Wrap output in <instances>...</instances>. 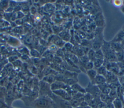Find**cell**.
<instances>
[{
    "instance_id": "1",
    "label": "cell",
    "mask_w": 124,
    "mask_h": 108,
    "mask_svg": "<svg viewBox=\"0 0 124 108\" xmlns=\"http://www.w3.org/2000/svg\"><path fill=\"white\" fill-rule=\"evenodd\" d=\"M34 108H57L56 105L49 96H40L33 102Z\"/></svg>"
},
{
    "instance_id": "2",
    "label": "cell",
    "mask_w": 124,
    "mask_h": 108,
    "mask_svg": "<svg viewBox=\"0 0 124 108\" xmlns=\"http://www.w3.org/2000/svg\"><path fill=\"white\" fill-rule=\"evenodd\" d=\"M55 102L57 108H73L71 106L69 101L63 99L53 93L49 96Z\"/></svg>"
},
{
    "instance_id": "3",
    "label": "cell",
    "mask_w": 124,
    "mask_h": 108,
    "mask_svg": "<svg viewBox=\"0 0 124 108\" xmlns=\"http://www.w3.org/2000/svg\"><path fill=\"white\" fill-rule=\"evenodd\" d=\"M39 90L41 96H50L52 93L50 84L43 81H41L39 83Z\"/></svg>"
},
{
    "instance_id": "4",
    "label": "cell",
    "mask_w": 124,
    "mask_h": 108,
    "mask_svg": "<svg viewBox=\"0 0 124 108\" xmlns=\"http://www.w3.org/2000/svg\"><path fill=\"white\" fill-rule=\"evenodd\" d=\"M86 93L91 94L94 98H98L101 94L100 90L97 85L93 84L90 82L85 88Z\"/></svg>"
},
{
    "instance_id": "5",
    "label": "cell",
    "mask_w": 124,
    "mask_h": 108,
    "mask_svg": "<svg viewBox=\"0 0 124 108\" xmlns=\"http://www.w3.org/2000/svg\"><path fill=\"white\" fill-rule=\"evenodd\" d=\"M104 40L102 34L95 36L94 40L92 43V49L94 51L101 49Z\"/></svg>"
},
{
    "instance_id": "6",
    "label": "cell",
    "mask_w": 124,
    "mask_h": 108,
    "mask_svg": "<svg viewBox=\"0 0 124 108\" xmlns=\"http://www.w3.org/2000/svg\"><path fill=\"white\" fill-rule=\"evenodd\" d=\"M52 93L59 97L67 101H70L72 98L71 96L64 89H59L52 91Z\"/></svg>"
},
{
    "instance_id": "7",
    "label": "cell",
    "mask_w": 124,
    "mask_h": 108,
    "mask_svg": "<svg viewBox=\"0 0 124 108\" xmlns=\"http://www.w3.org/2000/svg\"><path fill=\"white\" fill-rule=\"evenodd\" d=\"M66 85L63 82L61 81H56L53 83L50 84V89L52 91L59 90V89H64L66 88Z\"/></svg>"
},
{
    "instance_id": "8",
    "label": "cell",
    "mask_w": 124,
    "mask_h": 108,
    "mask_svg": "<svg viewBox=\"0 0 124 108\" xmlns=\"http://www.w3.org/2000/svg\"><path fill=\"white\" fill-rule=\"evenodd\" d=\"M52 44L57 46L59 48H62L66 42L63 40L59 36H53L51 39Z\"/></svg>"
},
{
    "instance_id": "9",
    "label": "cell",
    "mask_w": 124,
    "mask_h": 108,
    "mask_svg": "<svg viewBox=\"0 0 124 108\" xmlns=\"http://www.w3.org/2000/svg\"><path fill=\"white\" fill-rule=\"evenodd\" d=\"M106 80L104 76L97 74L93 80L91 82V83L95 85H99L106 83Z\"/></svg>"
},
{
    "instance_id": "10",
    "label": "cell",
    "mask_w": 124,
    "mask_h": 108,
    "mask_svg": "<svg viewBox=\"0 0 124 108\" xmlns=\"http://www.w3.org/2000/svg\"><path fill=\"white\" fill-rule=\"evenodd\" d=\"M124 39V32L122 30H120L119 32L115 35V36L112 40L111 42L121 43Z\"/></svg>"
},
{
    "instance_id": "11",
    "label": "cell",
    "mask_w": 124,
    "mask_h": 108,
    "mask_svg": "<svg viewBox=\"0 0 124 108\" xmlns=\"http://www.w3.org/2000/svg\"><path fill=\"white\" fill-rule=\"evenodd\" d=\"M110 43L111 48L115 53L123 52V48L120 43L114 42H110Z\"/></svg>"
},
{
    "instance_id": "12",
    "label": "cell",
    "mask_w": 124,
    "mask_h": 108,
    "mask_svg": "<svg viewBox=\"0 0 124 108\" xmlns=\"http://www.w3.org/2000/svg\"><path fill=\"white\" fill-rule=\"evenodd\" d=\"M72 89L76 91V92H78L80 93H81L82 94H85L86 93V91L85 88H83L82 86H81L78 83H76L73 85L71 86Z\"/></svg>"
},
{
    "instance_id": "13",
    "label": "cell",
    "mask_w": 124,
    "mask_h": 108,
    "mask_svg": "<svg viewBox=\"0 0 124 108\" xmlns=\"http://www.w3.org/2000/svg\"><path fill=\"white\" fill-rule=\"evenodd\" d=\"M86 73L87 75L88 76L91 82L93 80V79L95 78V77L97 75L96 70L94 68L87 70L86 71Z\"/></svg>"
},
{
    "instance_id": "14",
    "label": "cell",
    "mask_w": 124,
    "mask_h": 108,
    "mask_svg": "<svg viewBox=\"0 0 124 108\" xmlns=\"http://www.w3.org/2000/svg\"><path fill=\"white\" fill-rule=\"evenodd\" d=\"M114 108H123V104L121 99L116 97L115 98L112 102Z\"/></svg>"
},
{
    "instance_id": "15",
    "label": "cell",
    "mask_w": 124,
    "mask_h": 108,
    "mask_svg": "<svg viewBox=\"0 0 124 108\" xmlns=\"http://www.w3.org/2000/svg\"><path fill=\"white\" fill-rule=\"evenodd\" d=\"M42 81H45L46 82L49 84H51L52 83H53L54 81H56L55 75H49L45 76L43 78Z\"/></svg>"
},
{
    "instance_id": "16",
    "label": "cell",
    "mask_w": 124,
    "mask_h": 108,
    "mask_svg": "<svg viewBox=\"0 0 124 108\" xmlns=\"http://www.w3.org/2000/svg\"><path fill=\"white\" fill-rule=\"evenodd\" d=\"M104 62V60L95 58L93 61V68L95 69H96L100 68V67L103 65Z\"/></svg>"
},
{
    "instance_id": "17",
    "label": "cell",
    "mask_w": 124,
    "mask_h": 108,
    "mask_svg": "<svg viewBox=\"0 0 124 108\" xmlns=\"http://www.w3.org/2000/svg\"><path fill=\"white\" fill-rule=\"evenodd\" d=\"M96 70L97 74L102 75L104 77H105L106 75L107 74V73L108 71L106 67L103 65L101 67H100V68L96 69Z\"/></svg>"
},
{
    "instance_id": "18",
    "label": "cell",
    "mask_w": 124,
    "mask_h": 108,
    "mask_svg": "<svg viewBox=\"0 0 124 108\" xmlns=\"http://www.w3.org/2000/svg\"><path fill=\"white\" fill-rule=\"evenodd\" d=\"M73 48H74L73 44L72 43L67 41L65 43L64 45L62 48L64 49L63 51L64 52L72 53Z\"/></svg>"
},
{
    "instance_id": "19",
    "label": "cell",
    "mask_w": 124,
    "mask_h": 108,
    "mask_svg": "<svg viewBox=\"0 0 124 108\" xmlns=\"http://www.w3.org/2000/svg\"><path fill=\"white\" fill-rule=\"evenodd\" d=\"M8 43L13 47H17L20 45V41L14 37L9 38L8 40Z\"/></svg>"
},
{
    "instance_id": "20",
    "label": "cell",
    "mask_w": 124,
    "mask_h": 108,
    "mask_svg": "<svg viewBox=\"0 0 124 108\" xmlns=\"http://www.w3.org/2000/svg\"><path fill=\"white\" fill-rule=\"evenodd\" d=\"M77 78H67L63 82L67 86H71L73 84L78 82Z\"/></svg>"
},
{
    "instance_id": "21",
    "label": "cell",
    "mask_w": 124,
    "mask_h": 108,
    "mask_svg": "<svg viewBox=\"0 0 124 108\" xmlns=\"http://www.w3.org/2000/svg\"><path fill=\"white\" fill-rule=\"evenodd\" d=\"M59 36L65 42L68 41L70 39V34L68 31H63L59 34Z\"/></svg>"
},
{
    "instance_id": "22",
    "label": "cell",
    "mask_w": 124,
    "mask_h": 108,
    "mask_svg": "<svg viewBox=\"0 0 124 108\" xmlns=\"http://www.w3.org/2000/svg\"><path fill=\"white\" fill-rule=\"evenodd\" d=\"M89 60L91 61H93V60L95 58V51L91 48L86 54Z\"/></svg>"
},
{
    "instance_id": "23",
    "label": "cell",
    "mask_w": 124,
    "mask_h": 108,
    "mask_svg": "<svg viewBox=\"0 0 124 108\" xmlns=\"http://www.w3.org/2000/svg\"><path fill=\"white\" fill-rule=\"evenodd\" d=\"M81 67L83 68L86 71L88 70H90L91 69H93V65L92 61H89L85 64H84L83 65L81 66Z\"/></svg>"
},
{
    "instance_id": "24",
    "label": "cell",
    "mask_w": 124,
    "mask_h": 108,
    "mask_svg": "<svg viewBox=\"0 0 124 108\" xmlns=\"http://www.w3.org/2000/svg\"><path fill=\"white\" fill-rule=\"evenodd\" d=\"M95 57L97 59L104 60V54L101 49L95 51Z\"/></svg>"
},
{
    "instance_id": "25",
    "label": "cell",
    "mask_w": 124,
    "mask_h": 108,
    "mask_svg": "<svg viewBox=\"0 0 124 108\" xmlns=\"http://www.w3.org/2000/svg\"><path fill=\"white\" fill-rule=\"evenodd\" d=\"M30 54L32 57H33L35 58H40L41 56V53L37 50L33 49L31 50Z\"/></svg>"
},
{
    "instance_id": "26",
    "label": "cell",
    "mask_w": 124,
    "mask_h": 108,
    "mask_svg": "<svg viewBox=\"0 0 124 108\" xmlns=\"http://www.w3.org/2000/svg\"><path fill=\"white\" fill-rule=\"evenodd\" d=\"M94 97L90 94L86 93L83 95V99L85 101H86L88 104H89Z\"/></svg>"
},
{
    "instance_id": "27",
    "label": "cell",
    "mask_w": 124,
    "mask_h": 108,
    "mask_svg": "<svg viewBox=\"0 0 124 108\" xmlns=\"http://www.w3.org/2000/svg\"><path fill=\"white\" fill-rule=\"evenodd\" d=\"M55 54V55L59 56L64 60L63 58H64V52L62 48H59L56 52Z\"/></svg>"
},
{
    "instance_id": "28",
    "label": "cell",
    "mask_w": 124,
    "mask_h": 108,
    "mask_svg": "<svg viewBox=\"0 0 124 108\" xmlns=\"http://www.w3.org/2000/svg\"><path fill=\"white\" fill-rule=\"evenodd\" d=\"M58 49L59 48L57 46L53 44L50 45L49 47H48V50L52 53H56V52L57 51Z\"/></svg>"
},
{
    "instance_id": "29",
    "label": "cell",
    "mask_w": 124,
    "mask_h": 108,
    "mask_svg": "<svg viewBox=\"0 0 124 108\" xmlns=\"http://www.w3.org/2000/svg\"><path fill=\"white\" fill-rule=\"evenodd\" d=\"M104 108H114L113 104L112 103H108V104H106L105 107Z\"/></svg>"
},
{
    "instance_id": "30",
    "label": "cell",
    "mask_w": 124,
    "mask_h": 108,
    "mask_svg": "<svg viewBox=\"0 0 124 108\" xmlns=\"http://www.w3.org/2000/svg\"><path fill=\"white\" fill-rule=\"evenodd\" d=\"M5 107V105L4 104V103L1 102V101H0V108H4Z\"/></svg>"
},
{
    "instance_id": "31",
    "label": "cell",
    "mask_w": 124,
    "mask_h": 108,
    "mask_svg": "<svg viewBox=\"0 0 124 108\" xmlns=\"http://www.w3.org/2000/svg\"><path fill=\"white\" fill-rule=\"evenodd\" d=\"M83 108V107L78 106V107H76V108Z\"/></svg>"
},
{
    "instance_id": "32",
    "label": "cell",
    "mask_w": 124,
    "mask_h": 108,
    "mask_svg": "<svg viewBox=\"0 0 124 108\" xmlns=\"http://www.w3.org/2000/svg\"><path fill=\"white\" fill-rule=\"evenodd\" d=\"M122 30L124 32V26H123V27H122Z\"/></svg>"
},
{
    "instance_id": "33",
    "label": "cell",
    "mask_w": 124,
    "mask_h": 108,
    "mask_svg": "<svg viewBox=\"0 0 124 108\" xmlns=\"http://www.w3.org/2000/svg\"><path fill=\"white\" fill-rule=\"evenodd\" d=\"M91 108L90 107H89V106H87V107H85V108Z\"/></svg>"
},
{
    "instance_id": "34",
    "label": "cell",
    "mask_w": 124,
    "mask_h": 108,
    "mask_svg": "<svg viewBox=\"0 0 124 108\" xmlns=\"http://www.w3.org/2000/svg\"></svg>"
}]
</instances>
